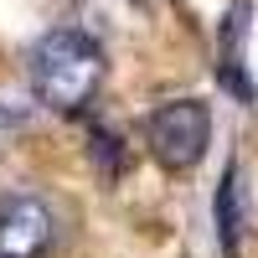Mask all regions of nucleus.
Here are the masks:
<instances>
[{"label":"nucleus","mask_w":258,"mask_h":258,"mask_svg":"<svg viewBox=\"0 0 258 258\" xmlns=\"http://www.w3.org/2000/svg\"><path fill=\"white\" fill-rule=\"evenodd\" d=\"M103 83V52L93 36H83L73 26L47 31L31 52V88L52 109H83Z\"/></svg>","instance_id":"obj_1"},{"label":"nucleus","mask_w":258,"mask_h":258,"mask_svg":"<svg viewBox=\"0 0 258 258\" xmlns=\"http://www.w3.org/2000/svg\"><path fill=\"white\" fill-rule=\"evenodd\" d=\"M145 145L165 170H197L207 145H212V114L202 98H176V103H160L145 124Z\"/></svg>","instance_id":"obj_2"},{"label":"nucleus","mask_w":258,"mask_h":258,"mask_svg":"<svg viewBox=\"0 0 258 258\" xmlns=\"http://www.w3.org/2000/svg\"><path fill=\"white\" fill-rule=\"evenodd\" d=\"M57 238L52 207L36 197H0V258H41Z\"/></svg>","instance_id":"obj_3"},{"label":"nucleus","mask_w":258,"mask_h":258,"mask_svg":"<svg viewBox=\"0 0 258 258\" xmlns=\"http://www.w3.org/2000/svg\"><path fill=\"white\" fill-rule=\"evenodd\" d=\"M217 243H222V253H238V243H243V176H238V165H227V176L217 186Z\"/></svg>","instance_id":"obj_4"},{"label":"nucleus","mask_w":258,"mask_h":258,"mask_svg":"<svg viewBox=\"0 0 258 258\" xmlns=\"http://www.w3.org/2000/svg\"><path fill=\"white\" fill-rule=\"evenodd\" d=\"M243 31H248V11L238 6L227 16V26H222V78L238 93H248V83H243Z\"/></svg>","instance_id":"obj_5"}]
</instances>
